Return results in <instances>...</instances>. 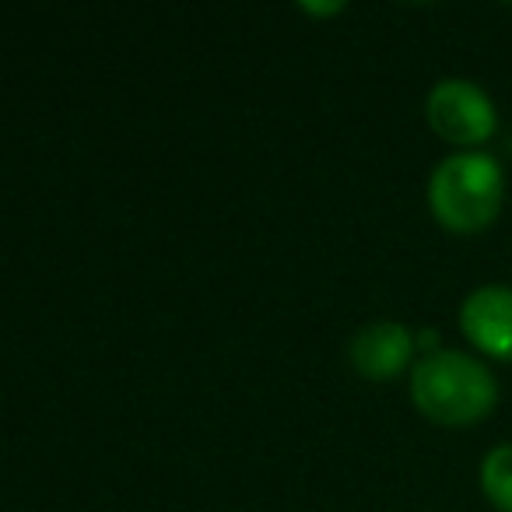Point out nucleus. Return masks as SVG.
Listing matches in <instances>:
<instances>
[{
	"instance_id": "nucleus-6",
	"label": "nucleus",
	"mask_w": 512,
	"mask_h": 512,
	"mask_svg": "<svg viewBox=\"0 0 512 512\" xmlns=\"http://www.w3.org/2000/svg\"><path fill=\"white\" fill-rule=\"evenodd\" d=\"M477 484L491 509L512 512V442H498L484 453L481 467H477Z\"/></svg>"
},
{
	"instance_id": "nucleus-4",
	"label": "nucleus",
	"mask_w": 512,
	"mask_h": 512,
	"mask_svg": "<svg viewBox=\"0 0 512 512\" xmlns=\"http://www.w3.org/2000/svg\"><path fill=\"white\" fill-rule=\"evenodd\" d=\"M418 330L400 320H372L355 330L348 344V362L362 379L386 383L414 369L418 362Z\"/></svg>"
},
{
	"instance_id": "nucleus-7",
	"label": "nucleus",
	"mask_w": 512,
	"mask_h": 512,
	"mask_svg": "<svg viewBox=\"0 0 512 512\" xmlns=\"http://www.w3.org/2000/svg\"><path fill=\"white\" fill-rule=\"evenodd\" d=\"M299 11H302V15L323 18V15H341L344 4H337V0H330V4H313V0H309V4H299Z\"/></svg>"
},
{
	"instance_id": "nucleus-1",
	"label": "nucleus",
	"mask_w": 512,
	"mask_h": 512,
	"mask_svg": "<svg viewBox=\"0 0 512 512\" xmlns=\"http://www.w3.org/2000/svg\"><path fill=\"white\" fill-rule=\"evenodd\" d=\"M414 411L439 428H470L498 407V376L481 355L439 348L407 372Z\"/></svg>"
},
{
	"instance_id": "nucleus-3",
	"label": "nucleus",
	"mask_w": 512,
	"mask_h": 512,
	"mask_svg": "<svg viewBox=\"0 0 512 512\" xmlns=\"http://www.w3.org/2000/svg\"><path fill=\"white\" fill-rule=\"evenodd\" d=\"M425 120L456 151H481L498 130V109L477 81L439 78L425 95Z\"/></svg>"
},
{
	"instance_id": "nucleus-5",
	"label": "nucleus",
	"mask_w": 512,
	"mask_h": 512,
	"mask_svg": "<svg viewBox=\"0 0 512 512\" xmlns=\"http://www.w3.org/2000/svg\"><path fill=\"white\" fill-rule=\"evenodd\" d=\"M456 320L477 355L512 365V285H477L460 302Z\"/></svg>"
},
{
	"instance_id": "nucleus-2",
	"label": "nucleus",
	"mask_w": 512,
	"mask_h": 512,
	"mask_svg": "<svg viewBox=\"0 0 512 512\" xmlns=\"http://www.w3.org/2000/svg\"><path fill=\"white\" fill-rule=\"evenodd\" d=\"M505 207V169L491 151H449L428 176V211L446 232L477 235Z\"/></svg>"
}]
</instances>
